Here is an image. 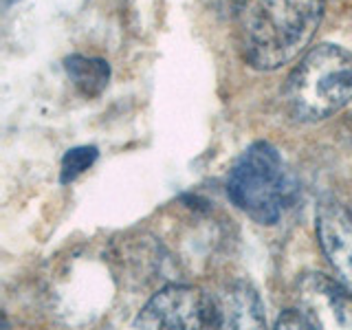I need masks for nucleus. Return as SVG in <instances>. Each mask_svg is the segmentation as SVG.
<instances>
[{
    "label": "nucleus",
    "instance_id": "1",
    "mask_svg": "<svg viewBox=\"0 0 352 330\" xmlns=\"http://www.w3.org/2000/svg\"><path fill=\"white\" fill-rule=\"evenodd\" d=\"M324 18V0H260L242 27V55L258 71H275L300 55Z\"/></svg>",
    "mask_w": 352,
    "mask_h": 330
},
{
    "label": "nucleus",
    "instance_id": "2",
    "mask_svg": "<svg viewBox=\"0 0 352 330\" xmlns=\"http://www.w3.org/2000/svg\"><path fill=\"white\" fill-rule=\"evenodd\" d=\"M289 113L300 121H322L352 102V53L317 44L295 66L284 86Z\"/></svg>",
    "mask_w": 352,
    "mask_h": 330
},
{
    "label": "nucleus",
    "instance_id": "3",
    "mask_svg": "<svg viewBox=\"0 0 352 330\" xmlns=\"http://www.w3.org/2000/svg\"><path fill=\"white\" fill-rule=\"evenodd\" d=\"M227 194L260 225H273L293 205L297 183L271 143L249 146L229 174Z\"/></svg>",
    "mask_w": 352,
    "mask_h": 330
},
{
    "label": "nucleus",
    "instance_id": "4",
    "mask_svg": "<svg viewBox=\"0 0 352 330\" xmlns=\"http://www.w3.org/2000/svg\"><path fill=\"white\" fill-rule=\"evenodd\" d=\"M137 328H216L214 297L201 289L172 284L159 291L135 319Z\"/></svg>",
    "mask_w": 352,
    "mask_h": 330
},
{
    "label": "nucleus",
    "instance_id": "5",
    "mask_svg": "<svg viewBox=\"0 0 352 330\" xmlns=\"http://www.w3.org/2000/svg\"><path fill=\"white\" fill-rule=\"evenodd\" d=\"M300 308L315 328H352V293L322 273H308L297 289Z\"/></svg>",
    "mask_w": 352,
    "mask_h": 330
},
{
    "label": "nucleus",
    "instance_id": "6",
    "mask_svg": "<svg viewBox=\"0 0 352 330\" xmlns=\"http://www.w3.org/2000/svg\"><path fill=\"white\" fill-rule=\"evenodd\" d=\"M317 238L337 280L352 293V214L335 201L317 209Z\"/></svg>",
    "mask_w": 352,
    "mask_h": 330
},
{
    "label": "nucleus",
    "instance_id": "7",
    "mask_svg": "<svg viewBox=\"0 0 352 330\" xmlns=\"http://www.w3.org/2000/svg\"><path fill=\"white\" fill-rule=\"evenodd\" d=\"M216 328H264V306L247 282H231L214 295Z\"/></svg>",
    "mask_w": 352,
    "mask_h": 330
},
{
    "label": "nucleus",
    "instance_id": "8",
    "mask_svg": "<svg viewBox=\"0 0 352 330\" xmlns=\"http://www.w3.org/2000/svg\"><path fill=\"white\" fill-rule=\"evenodd\" d=\"M66 75L84 97H97L104 93L110 80V66L106 60L84 58V55H71L64 62Z\"/></svg>",
    "mask_w": 352,
    "mask_h": 330
},
{
    "label": "nucleus",
    "instance_id": "9",
    "mask_svg": "<svg viewBox=\"0 0 352 330\" xmlns=\"http://www.w3.org/2000/svg\"><path fill=\"white\" fill-rule=\"evenodd\" d=\"M97 159V148L95 146H82V148H73L64 154L62 159V183H71L75 181L82 172H86Z\"/></svg>",
    "mask_w": 352,
    "mask_h": 330
},
{
    "label": "nucleus",
    "instance_id": "10",
    "mask_svg": "<svg viewBox=\"0 0 352 330\" xmlns=\"http://www.w3.org/2000/svg\"><path fill=\"white\" fill-rule=\"evenodd\" d=\"M275 328H315L311 317H308L302 308L300 311H286L278 317L275 322Z\"/></svg>",
    "mask_w": 352,
    "mask_h": 330
},
{
    "label": "nucleus",
    "instance_id": "11",
    "mask_svg": "<svg viewBox=\"0 0 352 330\" xmlns=\"http://www.w3.org/2000/svg\"><path fill=\"white\" fill-rule=\"evenodd\" d=\"M247 0H223V5L227 11H231V14H236V11H240L242 7H245Z\"/></svg>",
    "mask_w": 352,
    "mask_h": 330
},
{
    "label": "nucleus",
    "instance_id": "12",
    "mask_svg": "<svg viewBox=\"0 0 352 330\" xmlns=\"http://www.w3.org/2000/svg\"><path fill=\"white\" fill-rule=\"evenodd\" d=\"M7 3H14V0H7Z\"/></svg>",
    "mask_w": 352,
    "mask_h": 330
}]
</instances>
